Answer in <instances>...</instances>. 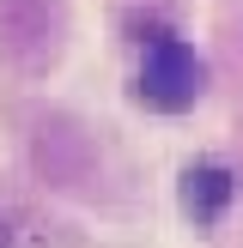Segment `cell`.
Here are the masks:
<instances>
[{
    "label": "cell",
    "mask_w": 243,
    "mask_h": 248,
    "mask_svg": "<svg viewBox=\"0 0 243 248\" xmlns=\"http://www.w3.org/2000/svg\"><path fill=\"white\" fill-rule=\"evenodd\" d=\"M207 85V67L201 55H194L182 36H164L158 31L152 43H146V61H140V103L146 109H164V115H182V109H194V97H201Z\"/></svg>",
    "instance_id": "1"
},
{
    "label": "cell",
    "mask_w": 243,
    "mask_h": 248,
    "mask_svg": "<svg viewBox=\"0 0 243 248\" xmlns=\"http://www.w3.org/2000/svg\"><path fill=\"white\" fill-rule=\"evenodd\" d=\"M67 48V6L61 0H0V61L49 67Z\"/></svg>",
    "instance_id": "2"
},
{
    "label": "cell",
    "mask_w": 243,
    "mask_h": 248,
    "mask_svg": "<svg viewBox=\"0 0 243 248\" xmlns=\"http://www.w3.org/2000/svg\"><path fill=\"white\" fill-rule=\"evenodd\" d=\"M231 194H237V176H231L225 164H189L182 170V212L194 218V224H219L231 206Z\"/></svg>",
    "instance_id": "3"
},
{
    "label": "cell",
    "mask_w": 243,
    "mask_h": 248,
    "mask_svg": "<svg viewBox=\"0 0 243 248\" xmlns=\"http://www.w3.org/2000/svg\"><path fill=\"white\" fill-rule=\"evenodd\" d=\"M0 248H12V224H6V218H0Z\"/></svg>",
    "instance_id": "4"
}]
</instances>
